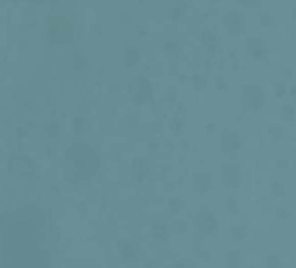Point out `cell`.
Masks as SVG:
<instances>
[{"mask_svg":"<svg viewBox=\"0 0 296 268\" xmlns=\"http://www.w3.org/2000/svg\"><path fill=\"white\" fill-rule=\"evenodd\" d=\"M55 240L47 226L25 222L0 230V268H47Z\"/></svg>","mask_w":296,"mask_h":268,"instance_id":"6da1fadb","label":"cell"},{"mask_svg":"<svg viewBox=\"0 0 296 268\" xmlns=\"http://www.w3.org/2000/svg\"><path fill=\"white\" fill-rule=\"evenodd\" d=\"M40 2H42V0H40Z\"/></svg>","mask_w":296,"mask_h":268,"instance_id":"7a4b0ae2","label":"cell"}]
</instances>
